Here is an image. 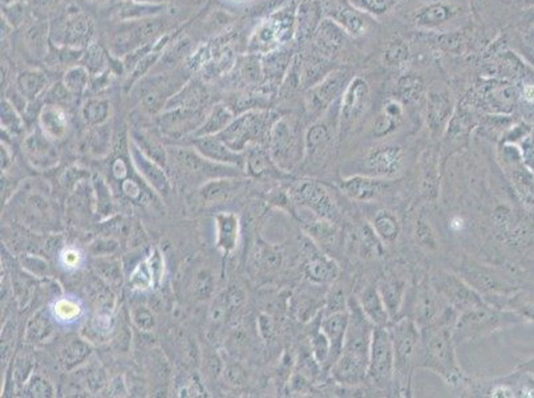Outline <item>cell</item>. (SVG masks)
Returning <instances> with one entry per match:
<instances>
[{
    "label": "cell",
    "mask_w": 534,
    "mask_h": 398,
    "mask_svg": "<svg viewBox=\"0 0 534 398\" xmlns=\"http://www.w3.org/2000/svg\"><path fill=\"white\" fill-rule=\"evenodd\" d=\"M455 322L443 321L420 328L419 368L439 374L451 386L465 383V376L457 362L454 340Z\"/></svg>",
    "instance_id": "7a4b0ae2"
},
{
    "label": "cell",
    "mask_w": 534,
    "mask_h": 398,
    "mask_svg": "<svg viewBox=\"0 0 534 398\" xmlns=\"http://www.w3.org/2000/svg\"><path fill=\"white\" fill-rule=\"evenodd\" d=\"M405 304L409 309L405 316L415 321L419 328L443 321L456 322L458 318V312L452 308L444 300L443 296L433 288L430 278L416 284L415 290L407 294L404 306Z\"/></svg>",
    "instance_id": "277c9868"
},
{
    "label": "cell",
    "mask_w": 534,
    "mask_h": 398,
    "mask_svg": "<svg viewBox=\"0 0 534 398\" xmlns=\"http://www.w3.org/2000/svg\"><path fill=\"white\" fill-rule=\"evenodd\" d=\"M465 226H467L465 219L460 217V215H454V217H451V219L448 220V229L454 232V234L464 232Z\"/></svg>",
    "instance_id": "6125c7cd"
},
{
    "label": "cell",
    "mask_w": 534,
    "mask_h": 398,
    "mask_svg": "<svg viewBox=\"0 0 534 398\" xmlns=\"http://www.w3.org/2000/svg\"><path fill=\"white\" fill-rule=\"evenodd\" d=\"M92 187L94 194L96 213L101 219L109 218L113 214L115 204L108 183L100 176L94 174L92 178Z\"/></svg>",
    "instance_id": "1f68e13d"
},
{
    "label": "cell",
    "mask_w": 534,
    "mask_h": 398,
    "mask_svg": "<svg viewBox=\"0 0 534 398\" xmlns=\"http://www.w3.org/2000/svg\"><path fill=\"white\" fill-rule=\"evenodd\" d=\"M355 297L363 309L365 316L375 327H387L391 322L390 313L379 292L377 282L363 284V287L359 288Z\"/></svg>",
    "instance_id": "44dd1931"
},
{
    "label": "cell",
    "mask_w": 534,
    "mask_h": 398,
    "mask_svg": "<svg viewBox=\"0 0 534 398\" xmlns=\"http://www.w3.org/2000/svg\"><path fill=\"white\" fill-rule=\"evenodd\" d=\"M216 227L217 247L225 254L232 253L239 238V219L232 213H221L216 217Z\"/></svg>",
    "instance_id": "4316f807"
},
{
    "label": "cell",
    "mask_w": 534,
    "mask_h": 398,
    "mask_svg": "<svg viewBox=\"0 0 534 398\" xmlns=\"http://www.w3.org/2000/svg\"><path fill=\"white\" fill-rule=\"evenodd\" d=\"M51 311H52L53 318L64 324H72L78 321L83 315L81 304L76 300H72L68 297L56 300L52 304Z\"/></svg>",
    "instance_id": "f35d334b"
},
{
    "label": "cell",
    "mask_w": 534,
    "mask_h": 398,
    "mask_svg": "<svg viewBox=\"0 0 534 398\" xmlns=\"http://www.w3.org/2000/svg\"><path fill=\"white\" fill-rule=\"evenodd\" d=\"M233 120L234 117L230 112V109L222 104H218L211 109V112L205 118L204 124L195 133V137L217 136L223 129L227 128Z\"/></svg>",
    "instance_id": "f1b7e54d"
},
{
    "label": "cell",
    "mask_w": 534,
    "mask_h": 398,
    "mask_svg": "<svg viewBox=\"0 0 534 398\" xmlns=\"http://www.w3.org/2000/svg\"><path fill=\"white\" fill-rule=\"evenodd\" d=\"M214 275L209 269H199L193 278V295L198 300H208L214 292Z\"/></svg>",
    "instance_id": "b9f144b4"
},
{
    "label": "cell",
    "mask_w": 534,
    "mask_h": 398,
    "mask_svg": "<svg viewBox=\"0 0 534 398\" xmlns=\"http://www.w3.org/2000/svg\"><path fill=\"white\" fill-rule=\"evenodd\" d=\"M93 269L106 285L112 288H118L122 284V271L121 263L118 259L108 257H99L93 263Z\"/></svg>",
    "instance_id": "d6a6232c"
},
{
    "label": "cell",
    "mask_w": 534,
    "mask_h": 398,
    "mask_svg": "<svg viewBox=\"0 0 534 398\" xmlns=\"http://www.w3.org/2000/svg\"><path fill=\"white\" fill-rule=\"evenodd\" d=\"M84 262V255L81 254V251L78 248H73V247H68L64 248L62 253H60V264L68 271L78 270L81 267Z\"/></svg>",
    "instance_id": "816d5d0a"
},
{
    "label": "cell",
    "mask_w": 534,
    "mask_h": 398,
    "mask_svg": "<svg viewBox=\"0 0 534 398\" xmlns=\"http://www.w3.org/2000/svg\"><path fill=\"white\" fill-rule=\"evenodd\" d=\"M350 322L339 359L331 367V378L344 388L365 384L375 325L367 318L355 296L349 297Z\"/></svg>",
    "instance_id": "6da1fadb"
},
{
    "label": "cell",
    "mask_w": 534,
    "mask_h": 398,
    "mask_svg": "<svg viewBox=\"0 0 534 398\" xmlns=\"http://www.w3.org/2000/svg\"><path fill=\"white\" fill-rule=\"evenodd\" d=\"M20 264H22L23 270L27 271L32 276L45 278L50 275V264L43 257H36L32 254H26V255L20 257Z\"/></svg>",
    "instance_id": "7dc6e473"
},
{
    "label": "cell",
    "mask_w": 534,
    "mask_h": 398,
    "mask_svg": "<svg viewBox=\"0 0 534 398\" xmlns=\"http://www.w3.org/2000/svg\"><path fill=\"white\" fill-rule=\"evenodd\" d=\"M16 84L27 100H35L45 90L47 78L39 71H27L17 76Z\"/></svg>",
    "instance_id": "d590c367"
},
{
    "label": "cell",
    "mask_w": 534,
    "mask_h": 398,
    "mask_svg": "<svg viewBox=\"0 0 534 398\" xmlns=\"http://www.w3.org/2000/svg\"><path fill=\"white\" fill-rule=\"evenodd\" d=\"M152 287H156V282H155L153 272H152L148 257H146L134 267V270L132 271L131 278H129V288L132 291L145 292V291L150 290Z\"/></svg>",
    "instance_id": "ab89813d"
},
{
    "label": "cell",
    "mask_w": 534,
    "mask_h": 398,
    "mask_svg": "<svg viewBox=\"0 0 534 398\" xmlns=\"http://www.w3.org/2000/svg\"><path fill=\"white\" fill-rule=\"evenodd\" d=\"M508 320L503 312L493 308L491 304L469 309L458 315L454 327V340L456 346L480 340L503 328Z\"/></svg>",
    "instance_id": "52a82bcc"
},
{
    "label": "cell",
    "mask_w": 534,
    "mask_h": 398,
    "mask_svg": "<svg viewBox=\"0 0 534 398\" xmlns=\"http://www.w3.org/2000/svg\"><path fill=\"white\" fill-rule=\"evenodd\" d=\"M377 285L391 320L402 318L405 297L408 294V276L403 267L393 266L386 269L380 273Z\"/></svg>",
    "instance_id": "8fae6325"
},
{
    "label": "cell",
    "mask_w": 534,
    "mask_h": 398,
    "mask_svg": "<svg viewBox=\"0 0 534 398\" xmlns=\"http://www.w3.org/2000/svg\"><path fill=\"white\" fill-rule=\"evenodd\" d=\"M40 129L52 141L63 140L68 130L66 111L57 104H48L40 112Z\"/></svg>",
    "instance_id": "d4e9b609"
},
{
    "label": "cell",
    "mask_w": 534,
    "mask_h": 398,
    "mask_svg": "<svg viewBox=\"0 0 534 398\" xmlns=\"http://www.w3.org/2000/svg\"><path fill=\"white\" fill-rule=\"evenodd\" d=\"M128 173H129V167H128L127 161L124 158L115 159V162L112 164L113 177L118 180H124L125 178H128Z\"/></svg>",
    "instance_id": "680465c9"
},
{
    "label": "cell",
    "mask_w": 534,
    "mask_h": 398,
    "mask_svg": "<svg viewBox=\"0 0 534 398\" xmlns=\"http://www.w3.org/2000/svg\"><path fill=\"white\" fill-rule=\"evenodd\" d=\"M111 384L115 386V388L112 389V395H113V396H124V393L127 392V389H125V384H124L122 378L118 377V378H116L115 381H112Z\"/></svg>",
    "instance_id": "e7e4bbea"
},
{
    "label": "cell",
    "mask_w": 534,
    "mask_h": 398,
    "mask_svg": "<svg viewBox=\"0 0 534 398\" xmlns=\"http://www.w3.org/2000/svg\"><path fill=\"white\" fill-rule=\"evenodd\" d=\"M93 23L85 15L69 17L64 28V43L71 48H81L90 44L93 38Z\"/></svg>",
    "instance_id": "83f0119b"
},
{
    "label": "cell",
    "mask_w": 534,
    "mask_h": 398,
    "mask_svg": "<svg viewBox=\"0 0 534 398\" xmlns=\"http://www.w3.org/2000/svg\"><path fill=\"white\" fill-rule=\"evenodd\" d=\"M26 392L31 397H52L55 389L52 384L41 374H32L27 381Z\"/></svg>",
    "instance_id": "bcb514c9"
},
{
    "label": "cell",
    "mask_w": 534,
    "mask_h": 398,
    "mask_svg": "<svg viewBox=\"0 0 534 398\" xmlns=\"http://www.w3.org/2000/svg\"><path fill=\"white\" fill-rule=\"evenodd\" d=\"M206 115L198 108H174L157 117V127L165 136L178 138L189 133H196L198 128L204 124Z\"/></svg>",
    "instance_id": "4fadbf2b"
},
{
    "label": "cell",
    "mask_w": 534,
    "mask_h": 398,
    "mask_svg": "<svg viewBox=\"0 0 534 398\" xmlns=\"http://www.w3.org/2000/svg\"><path fill=\"white\" fill-rule=\"evenodd\" d=\"M272 157L276 166L283 171H290L298 162L294 140L285 124H276L272 137Z\"/></svg>",
    "instance_id": "603a6c76"
},
{
    "label": "cell",
    "mask_w": 534,
    "mask_h": 398,
    "mask_svg": "<svg viewBox=\"0 0 534 398\" xmlns=\"http://www.w3.org/2000/svg\"><path fill=\"white\" fill-rule=\"evenodd\" d=\"M13 164V155L10 153V149L1 143V170H7Z\"/></svg>",
    "instance_id": "be15d7a7"
},
{
    "label": "cell",
    "mask_w": 534,
    "mask_h": 398,
    "mask_svg": "<svg viewBox=\"0 0 534 398\" xmlns=\"http://www.w3.org/2000/svg\"><path fill=\"white\" fill-rule=\"evenodd\" d=\"M388 180H381V178L356 174V176H351L347 180H340L339 187H340V192L351 201L367 204V202L377 201L379 197L386 193L390 185Z\"/></svg>",
    "instance_id": "e0dca14e"
},
{
    "label": "cell",
    "mask_w": 534,
    "mask_h": 398,
    "mask_svg": "<svg viewBox=\"0 0 534 398\" xmlns=\"http://www.w3.org/2000/svg\"><path fill=\"white\" fill-rule=\"evenodd\" d=\"M84 66L91 71H97V69H101L103 66V53L100 51V48H97L96 45H92L91 48L87 51V53L84 55Z\"/></svg>",
    "instance_id": "db71d44e"
},
{
    "label": "cell",
    "mask_w": 534,
    "mask_h": 398,
    "mask_svg": "<svg viewBox=\"0 0 534 398\" xmlns=\"http://www.w3.org/2000/svg\"><path fill=\"white\" fill-rule=\"evenodd\" d=\"M323 285L309 282V288L302 290L294 296L293 309L300 321H313L326 304L327 291H322Z\"/></svg>",
    "instance_id": "7402d4cb"
},
{
    "label": "cell",
    "mask_w": 534,
    "mask_h": 398,
    "mask_svg": "<svg viewBox=\"0 0 534 398\" xmlns=\"http://www.w3.org/2000/svg\"><path fill=\"white\" fill-rule=\"evenodd\" d=\"M91 344L83 339H73L60 353V362L66 371H72L91 356Z\"/></svg>",
    "instance_id": "f546056e"
},
{
    "label": "cell",
    "mask_w": 534,
    "mask_h": 398,
    "mask_svg": "<svg viewBox=\"0 0 534 398\" xmlns=\"http://www.w3.org/2000/svg\"><path fill=\"white\" fill-rule=\"evenodd\" d=\"M193 148L209 161L229 165V166L244 167L246 165V157L242 152H235L217 136L195 137L192 141Z\"/></svg>",
    "instance_id": "d6986e66"
},
{
    "label": "cell",
    "mask_w": 534,
    "mask_h": 398,
    "mask_svg": "<svg viewBox=\"0 0 534 398\" xmlns=\"http://www.w3.org/2000/svg\"><path fill=\"white\" fill-rule=\"evenodd\" d=\"M63 84L72 94H80L90 85V71L84 65L73 66L64 75Z\"/></svg>",
    "instance_id": "60d3db41"
},
{
    "label": "cell",
    "mask_w": 534,
    "mask_h": 398,
    "mask_svg": "<svg viewBox=\"0 0 534 398\" xmlns=\"http://www.w3.org/2000/svg\"><path fill=\"white\" fill-rule=\"evenodd\" d=\"M121 190L124 195L131 199L133 202L137 204H148V194L145 193L141 187V185L133 178H125L121 182Z\"/></svg>",
    "instance_id": "f907efd6"
},
{
    "label": "cell",
    "mask_w": 534,
    "mask_h": 398,
    "mask_svg": "<svg viewBox=\"0 0 534 398\" xmlns=\"http://www.w3.org/2000/svg\"><path fill=\"white\" fill-rule=\"evenodd\" d=\"M45 28L41 24L31 27L27 34V45L32 55L43 56L45 53Z\"/></svg>",
    "instance_id": "c3c4849f"
},
{
    "label": "cell",
    "mask_w": 534,
    "mask_h": 398,
    "mask_svg": "<svg viewBox=\"0 0 534 398\" xmlns=\"http://www.w3.org/2000/svg\"><path fill=\"white\" fill-rule=\"evenodd\" d=\"M50 140L41 130L32 132L24 141V153L31 165L39 170H47L55 166L59 161V155Z\"/></svg>",
    "instance_id": "ffe728a7"
},
{
    "label": "cell",
    "mask_w": 534,
    "mask_h": 398,
    "mask_svg": "<svg viewBox=\"0 0 534 398\" xmlns=\"http://www.w3.org/2000/svg\"><path fill=\"white\" fill-rule=\"evenodd\" d=\"M148 262H149V266L152 269L153 272V276H155V282H156V287H158L161 282H162V278H164V272H165V264H164V257L161 255V253L155 248L150 255L148 257Z\"/></svg>",
    "instance_id": "f5cc1de1"
},
{
    "label": "cell",
    "mask_w": 534,
    "mask_h": 398,
    "mask_svg": "<svg viewBox=\"0 0 534 398\" xmlns=\"http://www.w3.org/2000/svg\"><path fill=\"white\" fill-rule=\"evenodd\" d=\"M303 271L307 282L328 287L338 280L340 267L337 260L323 251L311 238L303 243Z\"/></svg>",
    "instance_id": "9c48e42d"
},
{
    "label": "cell",
    "mask_w": 534,
    "mask_h": 398,
    "mask_svg": "<svg viewBox=\"0 0 534 398\" xmlns=\"http://www.w3.org/2000/svg\"><path fill=\"white\" fill-rule=\"evenodd\" d=\"M288 198L302 208L311 211L319 218L338 223L342 214L337 201L323 183L311 178H302L291 183Z\"/></svg>",
    "instance_id": "8992f818"
},
{
    "label": "cell",
    "mask_w": 534,
    "mask_h": 398,
    "mask_svg": "<svg viewBox=\"0 0 534 398\" xmlns=\"http://www.w3.org/2000/svg\"><path fill=\"white\" fill-rule=\"evenodd\" d=\"M132 162L133 166L143 177V180L156 192V193L167 197L170 193V182L167 173L164 171L162 165H160L155 159L143 155L141 149L132 141L131 149Z\"/></svg>",
    "instance_id": "ac0fdd59"
},
{
    "label": "cell",
    "mask_w": 534,
    "mask_h": 398,
    "mask_svg": "<svg viewBox=\"0 0 534 398\" xmlns=\"http://www.w3.org/2000/svg\"><path fill=\"white\" fill-rule=\"evenodd\" d=\"M1 127L11 133H20L23 129V121L19 116V111L8 100L1 103Z\"/></svg>",
    "instance_id": "f6af8a7d"
},
{
    "label": "cell",
    "mask_w": 534,
    "mask_h": 398,
    "mask_svg": "<svg viewBox=\"0 0 534 398\" xmlns=\"http://www.w3.org/2000/svg\"><path fill=\"white\" fill-rule=\"evenodd\" d=\"M349 322H350L349 308L344 309V311H338V312H332V313H327V315L321 312L319 327H321L322 332L326 334L328 343H330L328 372L342 353L346 334L349 329Z\"/></svg>",
    "instance_id": "2e32d148"
},
{
    "label": "cell",
    "mask_w": 534,
    "mask_h": 398,
    "mask_svg": "<svg viewBox=\"0 0 534 398\" xmlns=\"http://www.w3.org/2000/svg\"><path fill=\"white\" fill-rule=\"evenodd\" d=\"M205 361H206V369L209 374L213 377H218L222 372L221 359L216 355H209L205 357Z\"/></svg>",
    "instance_id": "91938a15"
},
{
    "label": "cell",
    "mask_w": 534,
    "mask_h": 398,
    "mask_svg": "<svg viewBox=\"0 0 534 398\" xmlns=\"http://www.w3.org/2000/svg\"><path fill=\"white\" fill-rule=\"evenodd\" d=\"M344 244L352 255L363 260L380 259L386 254V244L379 238L370 222H363L347 232Z\"/></svg>",
    "instance_id": "9a60e30c"
},
{
    "label": "cell",
    "mask_w": 534,
    "mask_h": 398,
    "mask_svg": "<svg viewBox=\"0 0 534 398\" xmlns=\"http://www.w3.org/2000/svg\"><path fill=\"white\" fill-rule=\"evenodd\" d=\"M52 332L53 324L51 316L45 311H39L27 324V341H31V343L43 341L48 339Z\"/></svg>",
    "instance_id": "8d00e7d4"
},
{
    "label": "cell",
    "mask_w": 534,
    "mask_h": 398,
    "mask_svg": "<svg viewBox=\"0 0 534 398\" xmlns=\"http://www.w3.org/2000/svg\"><path fill=\"white\" fill-rule=\"evenodd\" d=\"M430 282L433 288L443 296L444 300L460 313L469 309L484 307L488 303L484 296L475 290L463 276L448 271L437 270L432 272Z\"/></svg>",
    "instance_id": "ba28073f"
},
{
    "label": "cell",
    "mask_w": 534,
    "mask_h": 398,
    "mask_svg": "<svg viewBox=\"0 0 534 398\" xmlns=\"http://www.w3.org/2000/svg\"><path fill=\"white\" fill-rule=\"evenodd\" d=\"M368 222L384 244H393L402 234V223L398 215L386 207H374Z\"/></svg>",
    "instance_id": "cb8c5ba5"
},
{
    "label": "cell",
    "mask_w": 534,
    "mask_h": 398,
    "mask_svg": "<svg viewBox=\"0 0 534 398\" xmlns=\"http://www.w3.org/2000/svg\"><path fill=\"white\" fill-rule=\"evenodd\" d=\"M525 97H526V100H529V101H534V87H528V88L525 90Z\"/></svg>",
    "instance_id": "03108f58"
},
{
    "label": "cell",
    "mask_w": 534,
    "mask_h": 398,
    "mask_svg": "<svg viewBox=\"0 0 534 398\" xmlns=\"http://www.w3.org/2000/svg\"><path fill=\"white\" fill-rule=\"evenodd\" d=\"M88 384L92 390H100L105 385L104 373L103 371H93L88 376Z\"/></svg>",
    "instance_id": "94428289"
},
{
    "label": "cell",
    "mask_w": 534,
    "mask_h": 398,
    "mask_svg": "<svg viewBox=\"0 0 534 398\" xmlns=\"http://www.w3.org/2000/svg\"><path fill=\"white\" fill-rule=\"evenodd\" d=\"M91 134L87 137V149L93 155H104L111 146V133L104 125L93 127Z\"/></svg>",
    "instance_id": "ee69618b"
},
{
    "label": "cell",
    "mask_w": 534,
    "mask_h": 398,
    "mask_svg": "<svg viewBox=\"0 0 534 398\" xmlns=\"http://www.w3.org/2000/svg\"><path fill=\"white\" fill-rule=\"evenodd\" d=\"M133 324L143 332H150L156 328V318L152 311L143 306H139L132 311Z\"/></svg>",
    "instance_id": "681fc988"
},
{
    "label": "cell",
    "mask_w": 534,
    "mask_h": 398,
    "mask_svg": "<svg viewBox=\"0 0 534 398\" xmlns=\"http://www.w3.org/2000/svg\"><path fill=\"white\" fill-rule=\"evenodd\" d=\"M94 1H99V0H94Z\"/></svg>",
    "instance_id": "003e7915"
},
{
    "label": "cell",
    "mask_w": 534,
    "mask_h": 398,
    "mask_svg": "<svg viewBox=\"0 0 534 398\" xmlns=\"http://www.w3.org/2000/svg\"><path fill=\"white\" fill-rule=\"evenodd\" d=\"M415 238L416 243L426 251H435L437 248V235L430 226V222H427L424 218L417 219Z\"/></svg>",
    "instance_id": "7bdbcfd3"
},
{
    "label": "cell",
    "mask_w": 534,
    "mask_h": 398,
    "mask_svg": "<svg viewBox=\"0 0 534 398\" xmlns=\"http://www.w3.org/2000/svg\"><path fill=\"white\" fill-rule=\"evenodd\" d=\"M248 173L260 180H270V178H281L285 171L281 170L274 162L273 157L267 155L261 148H254L246 155Z\"/></svg>",
    "instance_id": "484cf974"
},
{
    "label": "cell",
    "mask_w": 534,
    "mask_h": 398,
    "mask_svg": "<svg viewBox=\"0 0 534 398\" xmlns=\"http://www.w3.org/2000/svg\"><path fill=\"white\" fill-rule=\"evenodd\" d=\"M132 141L134 142L143 152V155L149 158L155 159L160 165H165L168 161V149H165L160 142H157L153 137L143 132H132Z\"/></svg>",
    "instance_id": "e575fe53"
},
{
    "label": "cell",
    "mask_w": 534,
    "mask_h": 398,
    "mask_svg": "<svg viewBox=\"0 0 534 398\" xmlns=\"http://www.w3.org/2000/svg\"><path fill=\"white\" fill-rule=\"evenodd\" d=\"M393 346V393L409 397L412 393V377L419 368L420 328L407 316L388 324Z\"/></svg>",
    "instance_id": "3957f363"
},
{
    "label": "cell",
    "mask_w": 534,
    "mask_h": 398,
    "mask_svg": "<svg viewBox=\"0 0 534 398\" xmlns=\"http://www.w3.org/2000/svg\"><path fill=\"white\" fill-rule=\"evenodd\" d=\"M403 165L402 150L399 148L387 146L375 149L365 155L362 170H359L358 174L381 180H391L403 171Z\"/></svg>",
    "instance_id": "7c38bea8"
},
{
    "label": "cell",
    "mask_w": 534,
    "mask_h": 398,
    "mask_svg": "<svg viewBox=\"0 0 534 398\" xmlns=\"http://www.w3.org/2000/svg\"><path fill=\"white\" fill-rule=\"evenodd\" d=\"M265 116L248 112L234 118L227 128L217 134L222 141L235 152H244L250 142L258 141L265 134Z\"/></svg>",
    "instance_id": "30bf717a"
},
{
    "label": "cell",
    "mask_w": 534,
    "mask_h": 398,
    "mask_svg": "<svg viewBox=\"0 0 534 398\" xmlns=\"http://www.w3.org/2000/svg\"><path fill=\"white\" fill-rule=\"evenodd\" d=\"M365 383L381 392L393 393V346L388 325L374 328Z\"/></svg>",
    "instance_id": "5b68a950"
},
{
    "label": "cell",
    "mask_w": 534,
    "mask_h": 398,
    "mask_svg": "<svg viewBox=\"0 0 534 398\" xmlns=\"http://www.w3.org/2000/svg\"><path fill=\"white\" fill-rule=\"evenodd\" d=\"M237 187L235 182L229 178H213L208 180L202 187H201V197L204 201L209 204L220 202L226 199L230 194L233 193Z\"/></svg>",
    "instance_id": "74e56055"
},
{
    "label": "cell",
    "mask_w": 534,
    "mask_h": 398,
    "mask_svg": "<svg viewBox=\"0 0 534 398\" xmlns=\"http://www.w3.org/2000/svg\"><path fill=\"white\" fill-rule=\"evenodd\" d=\"M169 157L173 158V161L181 169L201 173L204 176H213L214 178L216 177H233V176L239 174L237 167L222 165V164L209 161L208 158L199 155L196 149L171 146V148H168V158Z\"/></svg>",
    "instance_id": "5bb4252c"
},
{
    "label": "cell",
    "mask_w": 534,
    "mask_h": 398,
    "mask_svg": "<svg viewBox=\"0 0 534 398\" xmlns=\"http://www.w3.org/2000/svg\"><path fill=\"white\" fill-rule=\"evenodd\" d=\"M258 327H260V331H261L262 337L265 340H272L275 334V325H274V321L270 316L267 315H261L260 316V321H258Z\"/></svg>",
    "instance_id": "6f0895ef"
},
{
    "label": "cell",
    "mask_w": 534,
    "mask_h": 398,
    "mask_svg": "<svg viewBox=\"0 0 534 398\" xmlns=\"http://www.w3.org/2000/svg\"><path fill=\"white\" fill-rule=\"evenodd\" d=\"M71 92L66 90L64 84H57V85H53L51 90H48V100L50 103L57 104L62 103V101H66L69 97H71Z\"/></svg>",
    "instance_id": "9f6ffc18"
},
{
    "label": "cell",
    "mask_w": 534,
    "mask_h": 398,
    "mask_svg": "<svg viewBox=\"0 0 534 398\" xmlns=\"http://www.w3.org/2000/svg\"><path fill=\"white\" fill-rule=\"evenodd\" d=\"M257 267L265 273H273L281 270L283 264V254L269 244H260L254 253Z\"/></svg>",
    "instance_id": "836d02e7"
},
{
    "label": "cell",
    "mask_w": 534,
    "mask_h": 398,
    "mask_svg": "<svg viewBox=\"0 0 534 398\" xmlns=\"http://www.w3.org/2000/svg\"><path fill=\"white\" fill-rule=\"evenodd\" d=\"M223 374H225V380H226L229 384H232V385H242L244 381H245V372H244V369H242L239 365H237V364L226 367V369H225Z\"/></svg>",
    "instance_id": "11a10c76"
},
{
    "label": "cell",
    "mask_w": 534,
    "mask_h": 398,
    "mask_svg": "<svg viewBox=\"0 0 534 398\" xmlns=\"http://www.w3.org/2000/svg\"><path fill=\"white\" fill-rule=\"evenodd\" d=\"M111 113H112V106L109 100H106L104 97L90 99L87 103L84 104L81 109L83 120L92 128L104 125L108 118L111 117Z\"/></svg>",
    "instance_id": "4dcf8cb0"
}]
</instances>
